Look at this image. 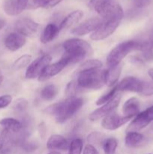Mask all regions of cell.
I'll use <instances>...</instances> for the list:
<instances>
[{"mask_svg":"<svg viewBox=\"0 0 153 154\" xmlns=\"http://www.w3.org/2000/svg\"><path fill=\"white\" fill-rule=\"evenodd\" d=\"M148 75H149L150 78H151L152 79V81H153V69H148Z\"/></svg>","mask_w":153,"mask_h":154,"instance_id":"cell-40","label":"cell"},{"mask_svg":"<svg viewBox=\"0 0 153 154\" xmlns=\"http://www.w3.org/2000/svg\"><path fill=\"white\" fill-rule=\"evenodd\" d=\"M104 141V135L101 132H93L88 136V141L90 144H100Z\"/></svg>","mask_w":153,"mask_h":154,"instance_id":"cell-33","label":"cell"},{"mask_svg":"<svg viewBox=\"0 0 153 154\" xmlns=\"http://www.w3.org/2000/svg\"><path fill=\"white\" fill-rule=\"evenodd\" d=\"M82 90L80 87L78 85L76 81H72L68 84L67 87L65 89V94L68 98L76 97V95L80 92Z\"/></svg>","mask_w":153,"mask_h":154,"instance_id":"cell-27","label":"cell"},{"mask_svg":"<svg viewBox=\"0 0 153 154\" xmlns=\"http://www.w3.org/2000/svg\"><path fill=\"white\" fill-rule=\"evenodd\" d=\"M38 24L29 18H21L15 23V29L23 36H31L37 32Z\"/></svg>","mask_w":153,"mask_h":154,"instance_id":"cell-11","label":"cell"},{"mask_svg":"<svg viewBox=\"0 0 153 154\" xmlns=\"http://www.w3.org/2000/svg\"><path fill=\"white\" fill-rule=\"evenodd\" d=\"M59 30V28L55 24L50 23L46 25L40 36V42L44 44L50 42L56 37Z\"/></svg>","mask_w":153,"mask_h":154,"instance_id":"cell-21","label":"cell"},{"mask_svg":"<svg viewBox=\"0 0 153 154\" xmlns=\"http://www.w3.org/2000/svg\"><path fill=\"white\" fill-rule=\"evenodd\" d=\"M76 75V83L82 89L98 90L105 84V71L100 69L84 71Z\"/></svg>","mask_w":153,"mask_h":154,"instance_id":"cell-5","label":"cell"},{"mask_svg":"<svg viewBox=\"0 0 153 154\" xmlns=\"http://www.w3.org/2000/svg\"><path fill=\"white\" fill-rule=\"evenodd\" d=\"M48 154H61V153H58V152H57V151H52V152H50V153H49Z\"/></svg>","mask_w":153,"mask_h":154,"instance_id":"cell-43","label":"cell"},{"mask_svg":"<svg viewBox=\"0 0 153 154\" xmlns=\"http://www.w3.org/2000/svg\"><path fill=\"white\" fill-rule=\"evenodd\" d=\"M52 57L49 54H44L34 60L27 68L26 72V78L28 79L39 78L44 70L49 66Z\"/></svg>","mask_w":153,"mask_h":154,"instance_id":"cell-6","label":"cell"},{"mask_svg":"<svg viewBox=\"0 0 153 154\" xmlns=\"http://www.w3.org/2000/svg\"><path fill=\"white\" fill-rule=\"evenodd\" d=\"M32 57L28 54H26V55L22 56L20 58H18L17 60L15 61V63H14L13 67L14 69H20L24 68L25 66H28L29 64V63L31 62Z\"/></svg>","mask_w":153,"mask_h":154,"instance_id":"cell-31","label":"cell"},{"mask_svg":"<svg viewBox=\"0 0 153 154\" xmlns=\"http://www.w3.org/2000/svg\"><path fill=\"white\" fill-rule=\"evenodd\" d=\"M58 93V88L54 84H48L44 87L40 93V96L44 100H52Z\"/></svg>","mask_w":153,"mask_h":154,"instance_id":"cell-25","label":"cell"},{"mask_svg":"<svg viewBox=\"0 0 153 154\" xmlns=\"http://www.w3.org/2000/svg\"><path fill=\"white\" fill-rule=\"evenodd\" d=\"M143 48L144 42L128 41L122 42L110 51L106 58V64L109 68L118 66L129 53L134 51H141Z\"/></svg>","mask_w":153,"mask_h":154,"instance_id":"cell-4","label":"cell"},{"mask_svg":"<svg viewBox=\"0 0 153 154\" xmlns=\"http://www.w3.org/2000/svg\"><path fill=\"white\" fill-rule=\"evenodd\" d=\"M140 94L143 96H149L153 95V82L149 81H143L142 84V89Z\"/></svg>","mask_w":153,"mask_h":154,"instance_id":"cell-34","label":"cell"},{"mask_svg":"<svg viewBox=\"0 0 153 154\" xmlns=\"http://www.w3.org/2000/svg\"><path fill=\"white\" fill-rule=\"evenodd\" d=\"M83 154H98V152L93 145L87 144L83 150Z\"/></svg>","mask_w":153,"mask_h":154,"instance_id":"cell-37","label":"cell"},{"mask_svg":"<svg viewBox=\"0 0 153 154\" xmlns=\"http://www.w3.org/2000/svg\"><path fill=\"white\" fill-rule=\"evenodd\" d=\"M70 144H68L65 138L59 135H53L48 139L46 147L48 150L52 151L56 150H65L69 148Z\"/></svg>","mask_w":153,"mask_h":154,"instance_id":"cell-17","label":"cell"},{"mask_svg":"<svg viewBox=\"0 0 153 154\" xmlns=\"http://www.w3.org/2000/svg\"><path fill=\"white\" fill-rule=\"evenodd\" d=\"M65 55L70 60V64H74L92 54V48L88 42L79 38H71L63 44Z\"/></svg>","mask_w":153,"mask_h":154,"instance_id":"cell-3","label":"cell"},{"mask_svg":"<svg viewBox=\"0 0 153 154\" xmlns=\"http://www.w3.org/2000/svg\"><path fill=\"white\" fill-rule=\"evenodd\" d=\"M102 67V63L98 60H89L84 62L76 71L75 74L80 73L84 71L92 70V69H99Z\"/></svg>","mask_w":153,"mask_h":154,"instance_id":"cell-24","label":"cell"},{"mask_svg":"<svg viewBox=\"0 0 153 154\" xmlns=\"http://www.w3.org/2000/svg\"><path fill=\"white\" fill-rule=\"evenodd\" d=\"M22 147L26 151H32L37 148L38 145L34 142H22Z\"/></svg>","mask_w":153,"mask_h":154,"instance_id":"cell-36","label":"cell"},{"mask_svg":"<svg viewBox=\"0 0 153 154\" xmlns=\"http://www.w3.org/2000/svg\"><path fill=\"white\" fill-rule=\"evenodd\" d=\"M144 141L145 138L143 135L137 132H128L125 137V144L130 148H134L142 145Z\"/></svg>","mask_w":153,"mask_h":154,"instance_id":"cell-22","label":"cell"},{"mask_svg":"<svg viewBox=\"0 0 153 154\" xmlns=\"http://www.w3.org/2000/svg\"><path fill=\"white\" fill-rule=\"evenodd\" d=\"M122 66L118 65L114 67L109 68V69L105 71V84H107L109 87L113 85L119 78L121 73Z\"/></svg>","mask_w":153,"mask_h":154,"instance_id":"cell-23","label":"cell"},{"mask_svg":"<svg viewBox=\"0 0 153 154\" xmlns=\"http://www.w3.org/2000/svg\"><path fill=\"white\" fill-rule=\"evenodd\" d=\"M117 92L118 91H117L116 87H113V88H112V90H110L107 93H106V94H104V96H102L101 97L99 98L97 100V102H96V105H101L107 103L108 102L111 101L114 97H115Z\"/></svg>","mask_w":153,"mask_h":154,"instance_id":"cell-30","label":"cell"},{"mask_svg":"<svg viewBox=\"0 0 153 154\" xmlns=\"http://www.w3.org/2000/svg\"><path fill=\"white\" fill-rule=\"evenodd\" d=\"M68 154H81L82 150V141L80 138H76L70 142Z\"/></svg>","mask_w":153,"mask_h":154,"instance_id":"cell-29","label":"cell"},{"mask_svg":"<svg viewBox=\"0 0 153 154\" xmlns=\"http://www.w3.org/2000/svg\"><path fill=\"white\" fill-rule=\"evenodd\" d=\"M62 0H32V6L34 8H50L57 5Z\"/></svg>","mask_w":153,"mask_h":154,"instance_id":"cell-26","label":"cell"},{"mask_svg":"<svg viewBox=\"0 0 153 154\" xmlns=\"http://www.w3.org/2000/svg\"><path fill=\"white\" fill-rule=\"evenodd\" d=\"M117 143L116 139L113 138H110L105 140L103 143V149L105 154H114L116 150Z\"/></svg>","mask_w":153,"mask_h":154,"instance_id":"cell-28","label":"cell"},{"mask_svg":"<svg viewBox=\"0 0 153 154\" xmlns=\"http://www.w3.org/2000/svg\"><path fill=\"white\" fill-rule=\"evenodd\" d=\"M153 121V105L139 113L127 128V132H138Z\"/></svg>","mask_w":153,"mask_h":154,"instance_id":"cell-7","label":"cell"},{"mask_svg":"<svg viewBox=\"0 0 153 154\" xmlns=\"http://www.w3.org/2000/svg\"><path fill=\"white\" fill-rule=\"evenodd\" d=\"M140 102L136 98L132 97L124 102L122 108L124 116L132 118L139 114Z\"/></svg>","mask_w":153,"mask_h":154,"instance_id":"cell-18","label":"cell"},{"mask_svg":"<svg viewBox=\"0 0 153 154\" xmlns=\"http://www.w3.org/2000/svg\"><path fill=\"white\" fill-rule=\"evenodd\" d=\"M101 23L102 20L99 18H91L76 26L70 32L74 35H84L95 31Z\"/></svg>","mask_w":153,"mask_h":154,"instance_id":"cell-12","label":"cell"},{"mask_svg":"<svg viewBox=\"0 0 153 154\" xmlns=\"http://www.w3.org/2000/svg\"><path fill=\"white\" fill-rule=\"evenodd\" d=\"M2 81H3V75H2V72L0 71V85L2 84Z\"/></svg>","mask_w":153,"mask_h":154,"instance_id":"cell-42","label":"cell"},{"mask_svg":"<svg viewBox=\"0 0 153 154\" xmlns=\"http://www.w3.org/2000/svg\"><path fill=\"white\" fill-rule=\"evenodd\" d=\"M130 117L125 116H119L110 114L104 117L102 120V126L106 130H115L127 123L130 120Z\"/></svg>","mask_w":153,"mask_h":154,"instance_id":"cell-14","label":"cell"},{"mask_svg":"<svg viewBox=\"0 0 153 154\" xmlns=\"http://www.w3.org/2000/svg\"><path fill=\"white\" fill-rule=\"evenodd\" d=\"M120 99H121V94H116L112 100L104 104L100 108H98L95 111L92 112L88 117L89 120L92 121H94V120H98L110 114V113L112 112L118 105Z\"/></svg>","mask_w":153,"mask_h":154,"instance_id":"cell-9","label":"cell"},{"mask_svg":"<svg viewBox=\"0 0 153 154\" xmlns=\"http://www.w3.org/2000/svg\"><path fill=\"white\" fill-rule=\"evenodd\" d=\"M143 81L134 77L124 78L116 86L117 91H128L140 93L142 89Z\"/></svg>","mask_w":153,"mask_h":154,"instance_id":"cell-13","label":"cell"},{"mask_svg":"<svg viewBox=\"0 0 153 154\" xmlns=\"http://www.w3.org/2000/svg\"><path fill=\"white\" fill-rule=\"evenodd\" d=\"M120 21L116 20H102L98 28L93 32L90 38L94 41L103 40L115 32L119 25Z\"/></svg>","mask_w":153,"mask_h":154,"instance_id":"cell-8","label":"cell"},{"mask_svg":"<svg viewBox=\"0 0 153 154\" xmlns=\"http://www.w3.org/2000/svg\"><path fill=\"white\" fill-rule=\"evenodd\" d=\"M0 125L4 131L10 133H20L22 132L23 126L21 122L14 118H4L0 120Z\"/></svg>","mask_w":153,"mask_h":154,"instance_id":"cell-19","label":"cell"},{"mask_svg":"<svg viewBox=\"0 0 153 154\" xmlns=\"http://www.w3.org/2000/svg\"><path fill=\"white\" fill-rule=\"evenodd\" d=\"M4 25H5V22L3 20H0V29H2L4 26Z\"/></svg>","mask_w":153,"mask_h":154,"instance_id":"cell-41","label":"cell"},{"mask_svg":"<svg viewBox=\"0 0 153 154\" xmlns=\"http://www.w3.org/2000/svg\"><path fill=\"white\" fill-rule=\"evenodd\" d=\"M89 6L103 18V20L121 21L124 16L118 0H90Z\"/></svg>","mask_w":153,"mask_h":154,"instance_id":"cell-2","label":"cell"},{"mask_svg":"<svg viewBox=\"0 0 153 154\" xmlns=\"http://www.w3.org/2000/svg\"><path fill=\"white\" fill-rule=\"evenodd\" d=\"M146 42H148L150 48L153 50V29L150 31V32L148 33V39L146 40Z\"/></svg>","mask_w":153,"mask_h":154,"instance_id":"cell-38","label":"cell"},{"mask_svg":"<svg viewBox=\"0 0 153 154\" xmlns=\"http://www.w3.org/2000/svg\"><path fill=\"white\" fill-rule=\"evenodd\" d=\"M28 108V102L25 99H19L16 100L14 105V109L17 114H23Z\"/></svg>","mask_w":153,"mask_h":154,"instance_id":"cell-32","label":"cell"},{"mask_svg":"<svg viewBox=\"0 0 153 154\" xmlns=\"http://www.w3.org/2000/svg\"><path fill=\"white\" fill-rule=\"evenodd\" d=\"M83 101L81 98H68L64 101L53 104L46 108L45 111L55 118L58 123H63L71 118L82 107Z\"/></svg>","mask_w":153,"mask_h":154,"instance_id":"cell-1","label":"cell"},{"mask_svg":"<svg viewBox=\"0 0 153 154\" xmlns=\"http://www.w3.org/2000/svg\"><path fill=\"white\" fill-rule=\"evenodd\" d=\"M82 16H83V13L80 10L74 11L64 17V19L60 23L58 28H59V29H65L69 28L74 24L79 22V20L82 17Z\"/></svg>","mask_w":153,"mask_h":154,"instance_id":"cell-20","label":"cell"},{"mask_svg":"<svg viewBox=\"0 0 153 154\" xmlns=\"http://www.w3.org/2000/svg\"><path fill=\"white\" fill-rule=\"evenodd\" d=\"M4 45L10 51H16L20 49L26 42V39L23 35L18 32L9 34L4 39Z\"/></svg>","mask_w":153,"mask_h":154,"instance_id":"cell-16","label":"cell"},{"mask_svg":"<svg viewBox=\"0 0 153 154\" xmlns=\"http://www.w3.org/2000/svg\"><path fill=\"white\" fill-rule=\"evenodd\" d=\"M28 4V0H5L3 9L9 16H16L23 11Z\"/></svg>","mask_w":153,"mask_h":154,"instance_id":"cell-15","label":"cell"},{"mask_svg":"<svg viewBox=\"0 0 153 154\" xmlns=\"http://www.w3.org/2000/svg\"><path fill=\"white\" fill-rule=\"evenodd\" d=\"M38 129H39V132H40V135H41L42 136H44V135H46V128L45 126L44 123H41L38 126Z\"/></svg>","mask_w":153,"mask_h":154,"instance_id":"cell-39","label":"cell"},{"mask_svg":"<svg viewBox=\"0 0 153 154\" xmlns=\"http://www.w3.org/2000/svg\"><path fill=\"white\" fill-rule=\"evenodd\" d=\"M12 101V97L10 95H4L0 96V109L6 108L10 104Z\"/></svg>","mask_w":153,"mask_h":154,"instance_id":"cell-35","label":"cell"},{"mask_svg":"<svg viewBox=\"0 0 153 154\" xmlns=\"http://www.w3.org/2000/svg\"><path fill=\"white\" fill-rule=\"evenodd\" d=\"M70 64V60L66 57L65 55H63L61 60L56 63H53L52 65L48 66L46 69L44 70L41 75L39 76V81H45L49 78L58 75L60 72L63 70L68 65Z\"/></svg>","mask_w":153,"mask_h":154,"instance_id":"cell-10","label":"cell"}]
</instances>
